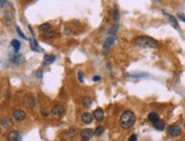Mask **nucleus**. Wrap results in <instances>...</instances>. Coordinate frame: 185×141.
Returning a JSON list of instances; mask_svg holds the SVG:
<instances>
[{"mask_svg":"<svg viewBox=\"0 0 185 141\" xmlns=\"http://www.w3.org/2000/svg\"><path fill=\"white\" fill-rule=\"evenodd\" d=\"M136 122V116L134 114V111L131 110H126L125 113H122V115L120 116V126L124 130H130Z\"/></svg>","mask_w":185,"mask_h":141,"instance_id":"1","label":"nucleus"},{"mask_svg":"<svg viewBox=\"0 0 185 141\" xmlns=\"http://www.w3.org/2000/svg\"><path fill=\"white\" fill-rule=\"evenodd\" d=\"M135 44H136V46L142 47V48H157V47H159V43L149 36L137 37L135 40Z\"/></svg>","mask_w":185,"mask_h":141,"instance_id":"2","label":"nucleus"},{"mask_svg":"<svg viewBox=\"0 0 185 141\" xmlns=\"http://www.w3.org/2000/svg\"><path fill=\"white\" fill-rule=\"evenodd\" d=\"M12 118L14 122L21 123L26 118V113L22 109H14L12 111Z\"/></svg>","mask_w":185,"mask_h":141,"instance_id":"3","label":"nucleus"},{"mask_svg":"<svg viewBox=\"0 0 185 141\" xmlns=\"http://www.w3.org/2000/svg\"><path fill=\"white\" fill-rule=\"evenodd\" d=\"M50 113H52V115L55 116V117H61V116H63L64 113H65V107L63 106V105H61V103H56V105H54V106L52 107Z\"/></svg>","mask_w":185,"mask_h":141,"instance_id":"4","label":"nucleus"},{"mask_svg":"<svg viewBox=\"0 0 185 141\" xmlns=\"http://www.w3.org/2000/svg\"><path fill=\"white\" fill-rule=\"evenodd\" d=\"M6 139L7 141H21L22 139V133L16 131V130H13V131H9L6 135Z\"/></svg>","mask_w":185,"mask_h":141,"instance_id":"5","label":"nucleus"},{"mask_svg":"<svg viewBox=\"0 0 185 141\" xmlns=\"http://www.w3.org/2000/svg\"><path fill=\"white\" fill-rule=\"evenodd\" d=\"M181 132H182V129H181L179 125L174 124V125L168 126V134L172 135V137H178L181 134Z\"/></svg>","mask_w":185,"mask_h":141,"instance_id":"6","label":"nucleus"},{"mask_svg":"<svg viewBox=\"0 0 185 141\" xmlns=\"http://www.w3.org/2000/svg\"><path fill=\"white\" fill-rule=\"evenodd\" d=\"M23 103L24 106L28 107V108H33L35 106V99L32 95L28 94V95H25L23 98Z\"/></svg>","mask_w":185,"mask_h":141,"instance_id":"7","label":"nucleus"},{"mask_svg":"<svg viewBox=\"0 0 185 141\" xmlns=\"http://www.w3.org/2000/svg\"><path fill=\"white\" fill-rule=\"evenodd\" d=\"M0 125H1V129L8 130L13 127V118L8 117H2L1 118V122H0Z\"/></svg>","mask_w":185,"mask_h":141,"instance_id":"8","label":"nucleus"},{"mask_svg":"<svg viewBox=\"0 0 185 141\" xmlns=\"http://www.w3.org/2000/svg\"><path fill=\"white\" fill-rule=\"evenodd\" d=\"M94 135V131L90 129H85L81 131L80 133V137H81V140L82 141H88L90 138Z\"/></svg>","mask_w":185,"mask_h":141,"instance_id":"9","label":"nucleus"},{"mask_svg":"<svg viewBox=\"0 0 185 141\" xmlns=\"http://www.w3.org/2000/svg\"><path fill=\"white\" fill-rule=\"evenodd\" d=\"M92 119H94V115L90 114V113H88V111H86V113H83L82 115H81V122L83 123V124H90L92 122Z\"/></svg>","mask_w":185,"mask_h":141,"instance_id":"10","label":"nucleus"},{"mask_svg":"<svg viewBox=\"0 0 185 141\" xmlns=\"http://www.w3.org/2000/svg\"><path fill=\"white\" fill-rule=\"evenodd\" d=\"M92 115H94V118H95L96 120H98V122L104 120V111H103L102 108H97V109H95L94 113H92Z\"/></svg>","mask_w":185,"mask_h":141,"instance_id":"11","label":"nucleus"},{"mask_svg":"<svg viewBox=\"0 0 185 141\" xmlns=\"http://www.w3.org/2000/svg\"><path fill=\"white\" fill-rule=\"evenodd\" d=\"M77 133H78V129L73 126V127H70V130H68V131H65V132L63 133V135H64L65 138H73V137L77 135Z\"/></svg>","mask_w":185,"mask_h":141,"instance_id":"12","label":"nucleus"},{"mask_svg":"<svg viewBox=\"0 0 185 141\" xmlns=\"http://www.w3.org/2000/svg\"><path fill=\"white\" fill-rule=\"evenodd\" d=\"M55 60H56V56H55V55H48V54H46V55L44 56V66H49V64H52Z\"/></svg>","mask_w":185,"mask_h":141,"instance_id":"13","label":"nucleus"},{"mask_svg":"<svg viewBox=\"0 0 185 141\" xmlns=\"http://www.w3.org/2000/svg\"><path fill=\"white\" fill-rule=\"evenodd\" d=\"M163 13V15H166L167 17H168V20H169V22L173 24V26L175 29H178V23H177V20L174 17L173 15H170V14H168L167 12H162Z\"/></svg>","mask_w":185,"mask_h":141,"instance_id":"14","label":"nucleus"},{"mask_svg":"<svg viewBox=\"0 0 185 141\" xmlns=\"http://www.w3.org/2000/svg\"><path fill=\"white\" fill-rule=\"evenodd\" d=\"M22 60H23V58H22V55L21 54H18V53H15L14 55H12L11 56V61H12V63H16V64H20L21 62H22Z\"/></svg>","mask_w":185,"mask_h":141,"instance_id":"15","label":"nucleus"},{"mask_svg":"<svg viewBox=\"0 0 185 141\" xmlns=\"http://www.w3.org/2000/svg\"><path fill=\"white\" fill-rule=\"evenodd\" d=\"M153 127L157 130V131H163L165 127H166V124H165V122H162L161 119H160V120L153 123Z\"/></svg>","mask_w":185,"mask_h":141,"instance_id":"16","label":"nucleus"},{"mask_svg":"<svg viewBox=\"0 0 185 141\" xmlns=\"http://www.w3.org/2000/svg\"><path fill=\"white\" fill-rule=\"evenodd\" d=\"M92 100L90 98H88V96H83L82 99H81V105L85 107V108H89V107L92 106Z\"/></svg>","mask_w":185,"mask_h":141,"instance_id":"17","label":"nucleus"},{"mask_svg":"<svg viewBox=\"0 0 185 141\" xmlns=\"http://www.w3.org/2000/svg\"><path fill=\"white\" fill-rule=\"evenodd\" d=\"M39 30H40L41 32H44V33L50 32V30H52V25H50V23H44L39 26Z\"/></svg>","mask_w":185,"mask_h":141,"instance_id":"18","label":"nucleus"},{"mask_svg":"<svg viewBox=\"0 0 185 141\" xmlns=\"http://www.w3.org/2000/svg\"><path fill=\"white\" fill-rule=\"evenodd\" d=\"M11 45H12L14 52H15V53H18V51H20V48H21V43H20L17 39H13Z\"/></svg>","mask_w":185,"mask_h":141,"instance_id":"19","label":"nucleus"},{"mask_svg":"<svg viewBox=\"0 0 185 141\" xmlns=\"http://www.w3.org/2000/svg\"><path fill=\"white\" fill-rule=\"evenodd\" d=\"M31 49H32L33 52H42V49L39 47V45H38V41L35 40V38H32V39H31Z\"/></svg>","mask_w":185,"mask_h":141,"instance_id":"20","label":"nucleus"},{"mask_svg":"<svg viewBox=\"0 0 185 141\" xmlns=\"http://www.w3.org/2000/svg\"><path fill=\"white\" fill-rule=\"evenodd\" d=\"M113 43H114V37H113V36H110V37H107V38H106V40H105L103 48H104V49L110 48V46H111Z\"/></svg>","mask_w":185,"mask_h":141,"instance_id":"21","label":"nucleus"},{"mask_svg":"<svg viewBox=\"0 0 185 141\" xmlns=\"http://www.w3.org/2000/svg\"><path fill=\"white\" fill-rule=\"evenodd\" d=\"M59 37L57 32H55V31H50V32H47L44 35V39H46V40H49V39H54V38H57Z\"/></svg>","mask_w":185,"mask_h":141,"instance_id":"22","label":"nucleus"},{"mask_svg":"<svg viewBox=\"0 0 185 141\" xmlns=\"http://www.w3.org/2000/svg\"><path fill=\"white\" fill-rule=\"evenodd\" d=\"M148 118H149V120L152 122V123H155V122L160 120V116H159V114H157V113H150Z\"/></svg>","mask_w":185,"mask_h":141,"instance_id":"23","label":"nucleus"},{"mask_svg":"<svg viewBox=\"0 0 185 141\" xmlns=\"http://www.w3.org/2000/svg\"><path fill=\"white\" fill-rule=\"evenodd\" d=\"M5 22L7 25H12L13 24V13L6 12L5 13Z\"/></svg>","mask_w":185,"mask_h":141,"instance_id":"24","label":"nucleus"},{"mask_svg":"<svg viewBox=\"0 0 185 141\" xmlns=\"http://www.w3.org/2000/svg\"><path fill=\"white\" fill-rule=\"evenodd\" d=\"M103 132H104V127H103L102 125H98V126L95 129V131H94V134H95L96 137H100V135L103 134Z\"/></svg>","mask_w":185,"mask_h":141,"instance_id":"25","label":"nucleus"},{"mask_svg":"<svg viewBox=\"0 0 185 141\" xmlns=\"http://www.w3.org/2000/svg\"><path fill=\"white\" fill-rule=\"evenodd\" d=\"M129 77H134V78H143V77H149V75H148V73H143V72H141V73H130Z\"/></svg>","mask_w":185,"mask_h":141,"instance_id":"26","label":"nucleus"},{"mask_svg":"<svg viewBox=\"0 0 185 141\" xmlns=\"http://www.w3.org/2000/svg\"><path fill=\"white\" fill-rule=\"evenodd\" d=\"M15 28H16V31H17V33H18V36L21 37V38H23L24 40H28V37L24 35L23 32H22V30L20 29V26H17V25H15Z\"/></svg>","mask_w":185,"mask_h":141,"instance_id":"27","label":"nucleus"},{"mask_svg":"<svg viewBox=\"0 0 185 141\" xmlns=\"http://www.w3.org/2000/svg\"><path fill=\"white\" fill-rule=\"evenodd\" d=\"M117 29H118V28H117L116 25H112V28H110V29L107 30V32H109V33H111V35H113V33H116Z\"/></svg>","mask_w":185,"mask_h":141,"instance_id":"28","label":"nucleus"},{"mask_svg":"<svg viewBox=\"0 0 185 141\" xmlns=\"http://www.w3.org/2000/svg\"><path fill=\"white\" fill-rule=\"evenodd\" d=\"M78 79L80 83H83V72L82 71H78Z\"/></svg>","mask_w":185,"mask_h":141,"instance_id":"29","label":"nucleus"},{"mask_svg":"<svg viewBox=\"0 0 185 141\" xmlns=\"http://www.w3.org/2000/svg\"><path fill=\"white\" fill-rule=\"evenodd\" d=\"M42 75H44V71L42 70H38L37 73H35V76H37L38 78H42Z\"/></svg>","mask_w":185,"mask_h":141,"instance_id":"30","label":"nucleus"},{"mask_svg":"<svg viewBox=\"0 0 185 141\" xmlns=\"http://www.w3.org/2000/svg\"><path fill=\"white\" fill-rule=\"evenodd\" d=\"M128 141H137V135L136 134H131Z\"/></svg>","mask_w":185,"mask_h":141,"instance_id":"31","label":"nucleus"},{"mask_svg":"<svg viewBox=\"0 0 185 141\" xmlns=\"http://www.w3.org/2000/svg\"><path fill=\"white\" fill-rule=\"evenodd\" d=\"M65 33H66V35H74V31L69 29V28H66V29H65Z\"/></svg>","mask_w":185,"mask_h":141,"instance_id":"32","label":"nucleus"},{"mask_svg":"<svg viewBox=\"0 0 185 141\" xmlns=\"http://www.w3.org/2000/svg\"><path fill=\"white\" fill-rule=\"evenodd\" d=\"M113 16H114V20H119V12H118V9H114V12H113Z\"/></svg>","mask_w":185,"mask_h":141,"instance_id":"33","label":"nucleus"},{"mask_svg":"<svg viewBox=\"0 0 185 141\" xmlns=\"http://www.w3.org/2000/svg\"><path fill=\"white\" fill-rule=\"evenodd\" d=\"M0 4H1V8H4L5 5H12V2H9V1H4V0H2Z\"/></svg>","mask_w":185,"mask_h":141,"instance_id":"34","label":"nucleus"},{"mask_svg":"<svg viewBox=\"0 0 185 141\" xmlns=\"http://www.w3.org/2000/svg\"><path fill=\"white\" fill-rule=\"evenodd\" d=\"M92 80H94V82H98V80H101V77H100V76H94V77H92Z\"/></svg>","mask_w":185,"mask_h":141,"instance_id":"35","label":"nucleus"},{"mask_svg":"<svg viewBox=\"0 0 185 141\" xmlns=\"http://www.w3.org/2000/svg\"><path fill=\"white\" fill-rule=\"evenodd\" d=\"M178 19H179L181 21L185 22V16H184V15H182V14H178Z\"/></svg>","mask_w":185,"mask_h":141,"instance_id":"36","label":"nucleus"},{"mask_svg":"<svg viewBox=\"0 0 185 141\" xmlns=\"http://www.w3.org/2000/svg\"><path fill=\"white\" fill-rule=\"evenodd\" d=\"M29 26V30H30V32H31V35L35 36V32H33V30H32V28H31V25H28Z\"/></svg>","mask_w":185,"mask_h":141,"instance_id":"37","label":"nucleus"},{"mask_svg":"<svg viewBox=\"0 0 185 141\" xmlns=\"http://www.w3.org/2000/svg\"><path fill=\"white\" fill-rule=\"evenodd\" d=\"M184 129H185V123H184Z\"/></svg>","mask_w":185,"mask_h":141,"instance_id":"38","label":"nucleus"}]
</instances>
